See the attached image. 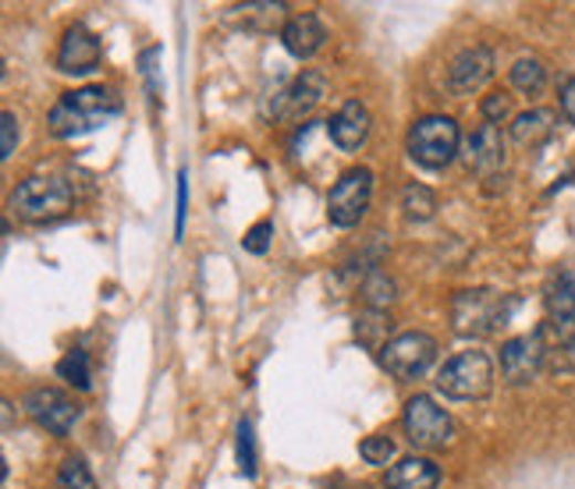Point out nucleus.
Instances as JSON below:
<instances>
[{
    "label": "nucleus",
    "mask_w": 575,
    "mask_h": 489,
    "mask_svg": "<svg viewBox=\"0 0 575 489\" xmlns=\"http://www.w3.org/2000/svg\"><path fill=\"white\" fill-rule=\"evenodd\" d=\"M58 376H61L64 383L79 386V391H90V386H93V362H90V351H82V348L67 351V355L58 362Z\"/></svg>",
    "instance_id": "nucleus-20"
},
{
    "label": "nucleus",
    "mask_w": 575,
    "mask_h": 489,
    "mask_svg": "<svg viewBox=\"0 0 575 489\" xmlns=\"http://www.w3.org/2000/svg\"><path fill=\"white\" fill-rule=\"evenodd\" d=\"M327 93V78L320 72H302L292 86H288L284 93H278L281 99L274 104V117H281V121H302L320 99H324Z\"/></svg>",
    "instance_id": "nucleus-14"
},
{
    "label": "nucleus",
    "mask_w": 575,
    "mask_h": 489,
    "mask_svg": "<svg viewBox=\"0 0 575 489\" xmlns=\"http://www.w3.org/2000/svg\"><path fill=\"white\" fill-rule=\"evenodd\" d=\"M22 408L29 412L32 423L54 436H67L82 418V408L75 404V397H67L64 391H58V386H32V391L22 397Z\"/></svg>",
    "instance_id": "nucleus-9"
},
{
    "label": "nucleus",
    "mask_w": 575,
    "mask_h": 489,
    "mask_svg": "<svg viewBox=\"0 0 575 489\" xmlns=\"http://www.w3.org/2000/svg\"><path fill=\"white\" fill-rule=\"evenodd\" d=\"M234 454H239V468L245 479H257V436H252L249 418H239V440H234Z\"/></svg>",
    "instance_id": "nucleus-24"
},
{
    "label": "nucleus",
    "mask_w": 575,
    "mask_h": 489,
    "mask_svg": "<svg viewBox=\"0 0 575 489\" xmlns=\"http://www.w3.org/2000/svg\"><path fill=\"white\" fill-rule=\"evenodd\" d=\"M459 142H462V131L445 114L419 117V121L409 128V139H405L409 157L419 167H430V171H441V167H448L454 157H459Z\"/></svg>",
    "instance_id": "nucleus-4"
},
{
    "label": "nucleus",
    "mask_w": 575,
    "mask_h": 489,
    "mask_svg": "<svg viewBox=\"0 0 575 489\" xmlns=\"http://www.w3.org/2000/svg\"><path fill=\"white\" fill-rule=\"evenodd\" d=\"M395 440L391 436H384V433H377V436H366V440L359 444V454H363V461L366 465H387L395 458Z\"/></svg>",
    "instance_id": "nucleus-27"
},
{
    "label": "nucleus",
    "mask_w": 575,
    "mask_h": 489,
    "mask_svg": "<svg viewBox=\"0 0 575 489\" xmlns=\"http://www.w3.org/2000/svg\"><path fill=\"white\" fill-rule=\"evenodd\" d=\"M547 330L562 348H575V280L568 274L547 288Z\"/></svg>",
    "instance_id": "nucleus-13"
},
{
    "label": "nucleus",
    "mask_w": 575,
    "mask_h": 489,
    "mask_svg": "<svg viewBox=\"0 0 575 489\" xmlns=\"http://www.w3.org/2000/svg\"><path fill=\"white\" fill-rule=\"evenodd\" d=\"M54 489H96V479H93L90 465L82 461V458H67V461L58 468Z\"/></svg>",
    "instance_id": "nucleus-23"
},
{
    "label": "nucleus",
    "mask_w": 575,
    "mask_h": 489,
    "mask_svg": "<svg viewBox=\"0 0 575 489\" xmlns=\"http://www.w3.org/2000/svg\"><path fill=\"white\" fill-rule=\"evenodd\" d=\"M369 110L366 104H359V99H348V104L337 110L331 121H327V135H331V142L337 149H345V153H355L366 139H369Z\"/></svg>",
    "instance_id": "nucleus-15"
},
{
    "label": "nucleus",
    "mask_w": 575,
    "mask_h": 489,
    "mask_svg": "<svg viewBox=\"0 0 575 489\" xmlns=\"http://www.w3.org/2000/svg\"><path fill=\"white\" fill-rule=\"evenodd\" d=\"M466 167L477 174H494L504 163V139L494 125H480L477 131L466 139Z\"/></svg>",
    "instance_id": "nucleus-16"
},
{
    "label": "nucleus",
    "mask_w": 575,
    "mask_h": 489,
    "mask_svg": "<svg viewBox=\"0 0 575 489\" xmlns=\"http://www.w3.org/2000/svg\"><path fill=\"white\" fill-rule=\"evenodd\" d=\"M437 482H441V468L416 454L384 471V489H437Z\"/></svg>",
    "instance_id": "nucleus-18"
},
{
    "label": "nucleus",
    "mask_w": 575,
    "mask_h": 489,
    "mask_svg": "<svg viewBox=\"0 0 575 489\" xmlns=\"http://www.w3.org/2000/svg\"><path fill=\"white\" fill-rule=\"evenodd\" d=\"M363 295H366V306L374 312H380V309H387L395 301V284L387 280L384 274H374L363 284Z\"/></svg>",
    "instance_id": "nucleus-26"
},
{
    "label": "nucleus",
    "mask_w": 575,
    "mask_h": 489,
    "mask_svg": "<svg viewBox=\"0 0 575 489\" xmlns=\"http://www.w3.org/2000/svg\"><path fill=\"white\" fill-rule=\"evenodd\" d=\"M14 146H19V117L4 110L0 114V160H11Z\"/></svg>",
    "instance_id": "nucleus-30"
},
{
    "label": "nucleus",
    "mask_w": 575,
    "mask_h": 489,
    "mask_svg": "<svg viewBox=\"0 0 575 489\" xmlns=\"http://www.w3.org/2000/svg\"><path fill=\"white\" fill-rule=\"evenodd\" d=\"M401 210L409 221H430V216L437 213V195L427 189V184H405L401 192Z\"/></svg>",
    "instance_id": "nucleus-22"
},
{
    "label": "nucleus",
    "mask_w": 575,
    "mask_h": 489,
    "mask_svg": "<svg viewBox=\"0 0 575 489\" xmlns=\"http://www.w3.org/2000/svg\"><path fill=\"white\" fill-rule=\"evenodd\" d=\"M433 359H437V341L422 330L398 333L387 344H380V365L401 383L419 380L433 365Z\"/></svg>",
    "instance_id": "nucleus-6"
},
{
    "label": "nucleus",
    "mask_w": 575,
    "mask_h": 489,
    "mask_svg": "<svg viewBox=\"0 0 575 489\" xmlns=\"http://www.w3.org/2000/svg\"><path fill=\"white\" fill-rule=\"evenodd\" d=\"M369 199H374V171H369V167H352V171H345L331 189V199H327L331 224L355 227L366 216Z\"/></svg>",
    "instance_id": "nucleus-8"
},
{
    "label": "nucleus",
    "mask_w": 575,
    "mask_h": 489,
    "mask_svg": "<svg viewBox=\"0 0 575 489\" xmlns=\"http://www.w3.org/2000/svg\"><path fill=\"white\" fill-rule=\"evenodd\" d=\"M401 429H405V436H409V444L422 447V450L445 447L454 436L451 415L427 394L409 397V404H405V415H401Z\"/></svg>",
    "instance_id": "nucleus-7"
},
{
    "label": "nucleus",
    "mask_w": 575,
    "mask_h": 489,
    "mask_svg": "<svg viewBox=\"0 0 575 489\" xmlns=\"http://www.w3.org/2000/svg\"><path fill=\"white\" fill-rule=\"evenodd\" d=\"M540 362H544V333H522L501 348V376L512 386L530 383L540 373Z\"/></svg>",
    "instance_id": "nucleus-10"
},
{
    "label": "nucleus",
    "mask_w": 575,
    "mask_h": 489,
    "mask_svg": "<svg viewBox=\"0 0 575 489\" xmlns=\"http://www.w3.org/2000/svg\"><path fill=\"white\" fill-rule=\"evenodd\" d=\"M270 242H274V221H260V224H252V227L245 231V238H242L245 252H252V256H266Z\"/></svg>",
    "instance_id": "nucleus-29"
},
{
    "label": "nucleus",
    "mask_w": 575,
    "mask_h": 489,
    "mask_svg": "<svg viewBox=\"0 0 575 489\" xmlns=\"http://www.w3.org/2000/svg\"><path fill=\"white\" fill-rule=\"evenodd\" d=\"M100 57H104V50H100V40L93 32L86 25H72L58 46V72L61 75H93L100 67Z\"/></svg>",
    "instance_id": "nucleus-11"
},
{
    "label": "nucleus",
    "mask_w": 575,
    "mask_h": 489,
    "mask_svg": "<svg viewBox=\"0 0 575 489\" xmlns=\"http://www.w3.org/2000/svg\"><path fill=\"white\" fill-rule=\"evenodd\" d=\"M512 86L519 93H526V96H540L547 89V67L540 64L536 57H522L512 64Z\"/></svg>",
    "instance_id": "nucleus-21"
},
{
    "label": "nucleus",
    "mask_w": 575,
    "mask_h": 489,
    "mask_svg": "<svg viewBox=\"0 0 575 489\" xmlns=\"http://www.w3.org/2000/svg\"><path fill=\"white\" fill-rule=\"evenodd\" d=\"M11 213H19L22 221H54V216L67 213L72 206V184L64 178H25L22 184H14V192L8 199Z\"/></svg>",
    "instance_id": "nucleus-5"
},
{
    "label": "nucleus",
    "mask_w": 575,
    "mask_h": 489,
    "mask_svg": "<svg viewBox=\"0 0 575 489\" xmlns=\"http://www.w3.org/2000/svg\"><path fill=\"white\" fill-rule=\"evenodd\" d=\"M185 216H189V171H178V210H175V234H185Z\"/></svg>",
    "instance_id": "nucleus-31"
},
{
    "label": "nucleus",
    "mask_w": 575,
    "mask_h": 489,
    "mask_svg": "<svg viewBox=\"0 0 575 489\" xmlns=\"http://www.w3.org/2000/svg\"><path fill=\"white\" fill-rule=\"evenodd\" d=\"M494 78V54L487 46H469L448 64V89L454 96H469Z\"/></svg>",
    "instance_id": "nucleus-12"
},
{
    "label": "nucleus",
    "mask_w": 575,
    "mask_h": 489,
    "mask_svg": "<svg viewBox=\"0 0 575 489\" xmlns=\"http://www.w3.org/2000/svg\"><path fill=\"white\" fill-rule=\"evenodd\" d=\"M437 391L451 401H480L494 391V362L487 351H459L437 373Z\"/></svg>",
    "instance_id": "nucleus-3"
},
{
    "label": "nucleus",
    "mask_w": 575,
    "mask_h": 489,
    "mask_svg": "<svg viewBox=\"0 0 575 489\" xmlns=\"http://www.w3.org/2000/svg\"><path fill=\"white\" fill-rule=\"evenodd\" d=\"M515 312V298L501 291H462L451 301V323L462 337H490L498 333Z\"/></svg>",
    "instance_id": "nucleus-2"
},
{
    "label": "nucleus",
    "mask_w": 575,
    "mask_h": 489,
    "mask_svg": "<svg viewBox=\"0 0 575 489\" xmlns=\"http://www.w3.org/2000/svg\"><path fill=\"white\" fill-rule=\"evenodd\" d=\"M324 40H327V29H324V22L316 19V14H295V19H288L284 29H281L284 50L299 61L313 57L316 50L324 46Z\"/></svg>",
    "instance_id": "nucleus-17"
},
{
    "label": "nucleus",
    "mask_w": 575,
    "mask_h": 489,
    "mask_svg": "<svg viewBox=\"0 0 575 489\" xmlns=\"http://www.w3.org/2000/svg\"><path fill=\"white\" fill-rule=\"evenodd\" d=\"M234 11H242V22L249 29H257L263 22V29H274L281 19H284V4H245V8H234Z\"/></svg>",
    "instance_id": "nucleus-25"
},
{
    "label": "nucleus",
    "mask_w": 575,
    "mask_h": 489,
    "mask_svg": "<svg viewBox=\"0 0 575 489\" xmlns=\"http://www.w3.org/2000/svg\"><path fill=\"white\" fill-rule=\"evenodd\" d=\"M557 99H562V114L575 125V78H565L562 82V96H557Z\"/></svg>",
    "instance_id": "nucleus-32"
},
{
    "label": "nucleus",
    "mask_w": 575,
    "mask_h": 489,
    "mask_svg": "<svg viewBox=\"0 0 575 489\" xmlns=\"http://www.w3.org/2000/svg\"><path fill=\"white\" fill-rule=\"evenodd\" d=\"M480 114H483L487 125L498 128L501 121H509V117H512V96L509 93H490V96H483Z\"/></svg>",
    "instance_id": "nucleus-28"
},
{
    "label": "nucleus",
    "mask_w": 575,
    "mask_h": 489,
    "mask_svg": "<svg viewBox=\"0 0 575 489\" xmlns=\"http://www.w3.org/2000/svg\"><path fill=\"white\" fill-rule=\"evenodd\" d=\"M554 110H544V107H533L526 114H519L515 121H512V139L515 146L522 149H536V146H544L551 135H554Z\"/></svg>",
    "instance_id": "nucleus-19"
},
{
    "label": "nucleus",
    "mask_w": 575,
    "mask_h": 489,
    "mask_svg": "<svg viewBox=\"0 0 575 489\" xmlns=\"http://www.w3.org/2000/svg\"><path fill=\"white\" fill-rule=\"evenodd\" d=\"M122 114V96L107 86H82L64 93L54 110H50V131L58 139H75V135H90L104 128L107 121Z\"/></svg>",
    "instance_id": "nucleus-1"
}]
</instances>
